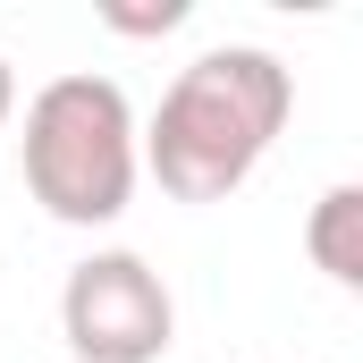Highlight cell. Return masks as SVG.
Masks as SVG:
<instances>
[{"label":"cell","instance_id":"cell-2","mask_svg":"<svg viewBox=\"0 0 363 363\" xmlns=\"http://www.w3.org/2000/svg\"><path fill=\"white\" fill-rule=\"evenodd\" d=\"M135 101L118 77H51V85L26 101V135H17V169L26 194L60 220V228H110L135 178H144V144H135Z\"/></svg>","mask_w":363,"mask_h":363},{"label":"cell","instance_id":"cell-4","mask_svg":"<svg viewBox=\"0 0 363 363\" xmlns=\"http://www.w3.org/2000/svg\"><path fill=\"white\" fill-rule=\"evenodd\" d=\"M304 254L330 287H363V186H330L304 220Z\"/></svg>","mask_w":363,"mask_h":363},{"label":"cell","instance_id":"cell-1","mask_svg":"<svg viewBox=\"0 0 363 363\" xmlns=\"http://www.w3.org/2000/svg\"><path fill=\"white\" fill-rule=\"evenodd\" d=\"M287 110H296V77L279 68V51L220 43V51L186 60L178 77H169L152 127L135 144H144V169L161 178L169 203H228L237 186L271 161Z\"/></svg>","mask_w":363,"mask_h":363},{"label":"cell","instance_id":"cell-5","mask_svg":"<svg viewBox=\"0 0 363 363\" xmlns=\"http://www.w3.org/2000/svg\"><path fill=\"white\" fill-rule=\"evenodd\" d=\"M101 17H110L118 34H169V26L186 17V0H161V9H101Z\"/></svg>","mask_w":363,"mask_h":363},{"label":"cell","instance_id":"cell-6","mask_svg":"<svg viewBox=\"0 0 363 363\" xmlns=\"http://www.w3.org/2000/svg\"><path fill=\"white\" fill-rule=\"evenodd\" d=\"M9 118H17V68L0 60V127H9Z\"/></svg>","mask_w":363,"mask_h":363},{"label":"cell","instance_id":"cell-3","mask_svg":"<svg viewBox=\"0 0 363 363\" xmlns=\"http://www.w3.org/2000/svg\"><path fill=\"white\" fill-rule=\"evenodd\" d=\"M60 338L77 363H161L178 347V304L161 271L127 245L85 254L60 287Z\"/></svg>","mask_w":363,"mask_h":363}]
</instances>
